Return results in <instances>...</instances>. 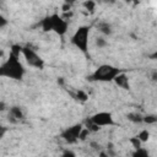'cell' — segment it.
<instances>
[{
	"label": "cell",
	"instance_id": "1",
	"mask_svg": "<svg viewBox=\"0 0 157 157\" xmlns=\"http://www.w3.org/2000/svg\"><path fill=\"white\" fill-rule=\"evenodd\" d=\"M25 74L26 69L16 55L10 54L9 58L0 65V77H7L18 81L23 78Z\"/></svg>",
	"mask_w": 157,
	"mask_h": 157
},
{
	"label": "cell",
	"instance_id": "2",
	"mask_svg": "<svg viewBox=\"0 0 157 157\" xmlns=\"http://www.w3.org/2000/svg\"><path fill=\"white\" fill-rule=\"evenodd\" d=\"M120 72L121 70L117 66H113L110 64H102L87 77V80L93 82H112Z\"/></svg>",
	"mask_w": 157,
	"mask_h": 157
},
{
	"label": "cell",
	"instance_id": "3",
	"mask_svg": "<svg viewBox=\"0 0 157 157\" xmlns=\"http://www.w3.org/2000/svg\"><path fill=\"white\" fill-rule=\"evenodd\" d=\"M90 26H80L71 36V43L82 53H87L90 44Z\"/></svg>",
	"mask_w": 157,
	"mask_h": 157
},
{
	"label": "cell",
	"instance_id": "4",
	"mask_svg": "<svg viewBox=\"0 0 157 157\" xmlns=\"http://www.w3.org/2000/svg\"><path fill=\"white\" fill-rule=\"evenodd\" d=\"M21 54L23 55L26 63L36 69H43L44 67V60L42 59V56L31 47H22Z\"/></svg>",
	"mask_w": 157,
	"mask_h": 157
},
{
	"label": "cell",
	"instance_id": "5",
	"mask_svg": "<svg viewBox=\"0 0 157 157\" xmlns=\"http://www.w3.org/2000/svg\"><path fill=\"white\" fill-rule=\"evenodd\" d=\"M82 128H83V125L81 123L74 124V125L64 129L60 134V137L66 144H76L78 141V136H80V132H81Z\"/></svg>",
	"mask_w": 157,
	"mask_h": 157
},
{
	"label": "cell",
	"instance_id": "6",
	"mask_svg": "<svg viewBox=\"0 0 157 157\" xmlns=\"http://www.w3.org/2000/svg\"><path fill=\"white\" fill-rule=\"evenodd\" d=\"M88 119L93 124L98 125L99 128L101 126H112V125H115L114 118H113V115H112L110 112H98V113H94L93 115H91Z\"/></svg>",
	"mask_w": 157,
	"mask_h": 157
},
{
	"label": "cell",
	"instance_id": "7",
	"mask_svg": "<svg viewBox=\"0 0 157 157\" xmlns=\"http://www.w3.org/2000/svg\"><path fill=\"white\" fill-rule=\"evenodd\" d=\"M50 17H52V31L58 36H64L67 32L69 22L58 13H53L50 15Z\"/></svg>",
	"mask_w": 157,
	"mask_h": 157
},
{
	"label": "cell",
	"instance_id": "8",
	"mask_svg": "<svg viewBox=\"0 0 157 157\" xmlns=\"http://www.w3.org/2000/svg\"><path fill=\"white\" fill-rule=\"evenodd\" d=\"M7 119L9 121H11L12 124H16L21 120L25 119V113L22 110L21 107L18 105H12L9 108V114H7Z\"/></svg>",
	"mask_w": 157,
	"mask_h": 157
},
{
	"label": "cell",
	"instance_id": "9",
	"mask_svg": "<svg viewBox=\"0 0 157 157\" xmlns=\"http://www.w3.org/2000/svg\"><path fill=\"white\" fill-rule=\"evenodd\" d=\"M115 82L117 86H119L123 90H130V81H129V76L124 72H120L119 75L115 76V78L113 80Z\"/></svg>",
	"mask_w": 157,
	"mask_h": 157
},
{
	"label": "cell",
	"instance_id": "10",
	"mask_svg": "<svg viewBox=\"0 0 157 157\" xmlns=\"http://www.w3.org/2000/svg\"><path fill=\"white\" fill-rule=\"evenodd\" d=\"M97 29L103 34V36H110L113 33V28H112V25L105 22V21H101L98 25H97Z\"/></svg>",
	"mask_w": 157,
	"mask_h": 157
},
{
	"label": "cell",
	"instance_id": "11",
	"mask_svg": "<svg viewBox=\"0 0 157 157\" xmlns=\"http://www.w3.org/2000/svg\"><path fill=\"white\" fill-rule=\"evenodd\" d=\"M142 117L144 115H141L137 112H131V113H128L126 114L128 120L131 121V123H134V124H141L142 123Z\"/></svg>",
	"mask_w": 157,
	"mask_h": 157
},
{
	"label": "cell",
	"instance_id": "12",
	"mask_svg": "<svg viewBox=\"0 0 157 157\" xmlns=\"http://www.w3.org/2000/svg\"><path fill=\"white\" fill-rule=\"evenodd\" d=\"M40 27H42V31L43 32H50L52 31V17H50V15L49 16H45L40 21Z\"/></svg>",
	"mask_w": 157,
	"mask_h": 157
},
{
	"label": "cell",
	"instance_id": "13",
	"mask_svg": "<svg viewBox=\"0 0 157 157\" xmlns=\"http://www.w3.org/2000/svg\"><path fill=\"white\" fill-rule=\"evenodd\" d=\"M131 157H150V153H148V151H147L146 148L140 147V148L134 150Z\"/></svg>",
	"mask_w": 157,
	"mask_h": 157
},
{
	"label": "cell",
	"instance_id": "14",
	"mask_svg": "<svg viewBox=\"0 0 157 157\" xmlns=\"http://www.w3.org/2000/svg\"><path fill=\"white\" fill-rule=\"evenodd\" d=\"M141 142H147L148 140H150V131L147 130V129H144V130H141L139 134H137V136H136Z\"/></svg>",
	"mask_w": 157,
	"mask_h": 157
},
{
	"label": "cell",
	"instance_id": "15",
	"mask_svg": "<svg viewBox=\"0 0 157 157\" xmlns=\"http://www.w3.org/2000/svg\"><path fill=\"white\" fill-rule=\"evenodd\" d=\"M75 98L81 101V102H86L88 99V94L83 91V90H77L76 93H75Z\"/></svg>",
	"mask_w": 157,
	"mask_h": 157
},
{
	"label": "cell",
	"instance_id": "16",
	"mask_svg": "<svg viewBox=\"0 0 157 157\" xmlns=\"http://www.w3.org/2000/svg\"><path fill=\"white\" fill-rule=\"evenodd\" d=\"M157 121V117L155 114H147L142 117V123L145 124H155Z\"/></svg>",
	"mask_w": 157,
	"mask_h": 157
},
{
	"label": "cell",
	"instance_id": "17",
	"mask_svg": "<svg viewBox=\"0 0 157 157\" xmlns=\"http://www.w3.org/2000/svg\"><path fill=\"white\" fill-rule=\"evenodd\" d=\"M86 124H87V125H86V129H87L90 132H97V131H99V130H101V128H99L98 125L93 124L90 119H87V120H86Z\"/></svg>",
	"mask_w": 157,
	"mask_h": 157
},
{
	"label": "cell",
	"instance_id": "18",
	"mask_svg": "<svg viewBox=\"0 0 157 157\" xmlns=\"http://www.w3.org/2000/svg\"><path fill=\"white\" fill-rule=\"evenodd\" d=\"M82 6H83L86 10H88L90 12H93L94 9H96V2H94L93 0H86V1L82 2Z\"/></svg>",
	"mask_w": 157,
	"mask_h": 157
},
{
	"label": "cell",
	"instance_id": "19",
	"mask_svg": "<svg viewBox=\"0 0 157 157\" xmlns=\"http://www.w3.org/2000/svg\"><path fill=\"white\" fill-rule=\"evenodd\" d=\"M108 45V42H107V39L104 38V37H97L96 38V47H98L99 49H102V48H105Z\"/></svg>",
	"mask_w": 157,
	"mask_h": 157
},
{
	"label": "cell",
	"instance_id": "20",
	"mask_svg": "<svg viewBox=\"0 0 157 157\" xmlns=\"http://www.w3.org/2000/svg\"><path fill=\"white\" fill-rule=\"evenodd\" d=\"M21 50H22V47H21L20 44H12V45H11V52H10V54L16 55V56H18V58H20Z\"/></svg>",
	"mask_w": 157,
	"mask_h": 157
},
{
	"label": "cell",
	"instance_id": "21",
	"mask_svg": "<svg viewBox=\"0 0 157 157\" xmlns=\"http://www.w3.org/2000/svg\"><path fill=\"white\" fill-rule=\"evenodd\" d=\"M129 142L131 144V146H132L135 150H136V148H140V147H142V146H141V145H142V142H141V141H140V140H139L136 136H132V137H130V139H129Z\"/></svg>",
	"mask_w": 157,
	"mask_h": 157
},
{
	"label": "cell",
	"instance_id": "22",
	"mask_svg": "<svg viewBox=\"0 0 157 157\" xmlns=\"http://www.w3.org/2000/svg\"><path fill=\"white\" fill-rule=\"evenodd\" d=\"M90 134H91V132H90L86 128H82V130H81V132H80V136H78V140H81V141L86 140V139H87V136H88Z\"/></svg>",
	"mask_w": 157,
	"mask_h": 157
},
{
	"label": "cell",
	"instance_id": "23",
	"mask_svg": "<svg viewBox=\"0 0 157 157\" xmlns=\"http://www.w3.org/2000/svg\"><path fill=\"white\" fill-rule=\"evenodd\" d=\"M61 157H76V153H75L72 150L66 148V150H64V151L61 152Z\"/></svg>",
	"mask_w": 157,
	"mask_h": 157
},
{
	"label": "cell",
	"instance_id": "24",
	"mask_svg": "<svg viewBox=\"0 0 157 157\" xmlns=\"http://www.w3.org/2000/svg\"><path fill=\"white\" fill-rule=\"evenodd\" d=\"M61 10H63L64 13H65V12H69V11L71 10V4H70V2H64L63 6H61Z\"/></svg>",
	"mask_w": 157,
	"mask_h": 157
},
{
	"label": "cell",
	"instance_id": "25",
	"mask_svg": "<svg viewBox=\"0 0 157 157\" xmlns=\"http://www.w3.org/2000/svg\"><path fill=\"white\" fill-rule=\"evenodd\" d=\"M7 23H9V21L6 20V17L0 15V28H4L5 26H7Z\"/></svg>",
	"mask_w": 157,
	"mask_h": 157
},
{
	"label": "cell",
	"instance_id": "26",
	"mask_svg": "<svg viewBox=\"0 0 157 157\" xmlns=\"http://www.w3.org/2000/svg\"><path fill=\"white\" fill-rule=\"evenodd\" d=\"M6 132H7V128L0 124V139H2V137L5 136V134H6Z\"/></svg>",
	"mask_w": 157,
	"mask_h": 157
},
{
	"label": "cell",
	"instance_id": "27",
	"mask_svg": "<svg viewBox=\"0 0 157 157\" xmlns=\"http://www.w3.org/2000/svg\"><path fill=\"white\" fill-rule=\"evenodd\" d=\"M91 147L93 150H97V151H101V145L97 144V142H91Z\"/></svg>",
	"mask_w": 157,
	"mask_h": 157
},
{
	"label": "cell",
	"instance_id": "28",
	"mask_svg": "<svg viewBox=\"0 0 157 157\" xmlns=\"http://www.w3.org/2000/svg\"><path fill=\"white\" fill-rule=\"evenodd\" d=\"M6 108H7V107H6V103L2 102V101H0V112H4Z\"/></svg>",
	"mask_w": 157,
	"mask_h": 157
},
{
	"label": "cell",
	"instance_id": "29",
	"mask_svg": "<svg viewBox=\"0 0 157 157\" xmlns=\"http://www.w3.org/2000/svg\"><path fill=\"white\" fill-rule=\"evenodd\" d=\"M99 157H108V156H107V152H105V151H101V152H99Z\"/></svg>",
	"mask_w": 157,
	"mask_h": 157
},
{
	"label": "cell",
	"instance_id": "30",
	"mask_svg": "<svg viewBox=\"0 0 157 157\" xmlns=\"http://www.w3.org/2000/svg\"><path fill=\"white\" fill-rule=\"evenodd\" d=\"M2 55H4V52H2V50H0V58H1Z\"/></svg>",
	"mask_w": 157,
	"mask_h": 157
}]
</instances>
